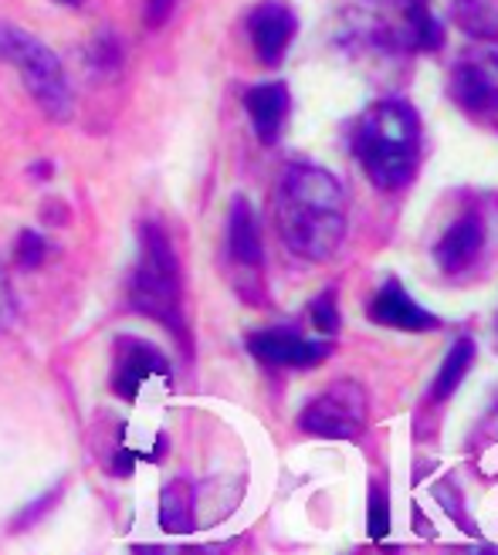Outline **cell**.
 <instances>
[{"label":"cell","instance_id":"6da1fadb","mask_svg":"<svg viewBox=\"0 0 498 555\" xmlns=\"http://www.w3.org/2000/svg\"><path fill=\"white\" fill-rule=\"evenodd\" d=\"M274 224L289 251L329 261L346 241V193L322 166L292 163L274 190Z\"/></svg>","mask_w":498,"mask_h":555},{"label":"cell","instance_id":"7a4b0ae2","mask_svg":"<svg viewBox=\"0 0 498 555\" xmlns=\"http://www.w3.org/2000/svg\"><path fill=\"white\" fill-rule=\"evenodd\" d=\"M353 153L380 190H400L421 163V122L407 102L370 105L353 132Z\"/></svg>","mask_w":498,"mask_h":555},{"label":"cell","instance_id":"3957f363","mask_svg":"<svg viewBox=\"0 0 498 555\" xmlns=\"http://www.w3.org/2000/svg\"><path fill=\"white\" fill-rule=\"evenodd\" d=\"M136 312H143L156 319L159 325L174 328L183 339V309H180V268L174 258L170 241L163 237L156 224H146L143 231V258L140 271L132 278V292H129Z\"/></svg>","mask_w":498,"mask_h":555},{"label":"cell","instance_id":"277c9868","mask_svg":"<svg viewBox=\"0 0 498 555\" xmlns=\"http://www.w3.org/2000/svg\"><path fill=\"white\" fill-rule=\"evenodd\" d=\"M0 59L17 68L24 89L44 108L51 119H68L72 95L62 72V62L54 59L51 48L14 24H0Z\"/></svg>","mask_w":498,"mask_h":555},{"label":"cell","instance_id":"5b68a950","mask_svg":"<svg viewBox=\"0 0 498 555\" xmlns=\"http://www.w3.org/2000/svg\"><path fill=\"white\" fill-rule=\"evenodd\" d=\"M367 11V35L391 51H434L440 24L427 0H359Z\"/></svg>","mask_w":498,"mask_h":555},{"label":"cell","instance_id":"8992f818","mask_svg":"<svg viewBox=\"0 0 498 555\" xmlns=\"http://www.w3.org/2000/svg\"><path fill=\"white\" fill-rule=\"evenodd\" d=\"M367 393L359 383H332L322 397H316L302 410V430L329 437V440H353L367 424Z\"/></svg>","mask_w":498,"mask_h":555},{"label":"cell","instance_id":"52a82bcc","mask_svg":"<svg viewBox=\"0 0 498 555\" xmlns=\"http://www.w3.org/2000/svg\"><path fill=\"white\" fill-rule=\"evenodd\" d=\"M485 48L464 54L451 68V95L472 116L498 113V48Z\"/></svg>","mask_w":498,"mask_h":555},{"label":"cell","instance_id":"ba28073f","mask_svg":"<svg viewBox=\"0 0 498 555\" xmlns=\"http://www.w3.org/2000/svg\"><path fill=\"white\" fill-rule=\"evenodd\" d=\"M488 244V228L478 210H464L458 220H451L448 231L434 244V261L445 274H464L472 268Z\"/></svg>","mask_w":498,"mask_h":555},{"label":"cell","instance_id":"9c48e42d","mask_svg":"<svg viewBox=\"0 0 498 555\" xmlns=\"http://www.w3.org/2000/svg\"><path fill=\"white\" fill-rule=\"evenodd\" d=\"M247 349L265 366H289V370H306V366H316L329 356V343H319V339H306L298 336L292 328H265V332H255L252 339H247Z\"/></svg>","mask_w":498,"mask_h":555},{"label":"cell","instance_id":"30bf717a","mask_svg":"<svg viewBox=\"0 0 498 555\" xmlns=\"http://www.w3.org/2000/svg\"><path fill=\"white\" fill-rule=\"evenodd\" d=\"M247 35H252L255 54L265 65H274L289 51L295 38V14L289 4L268 0V4L255 8V14L247 17Z\"/></svg>","mask_w":498,"mask_h":555},{"label":"cell","instance_id":"8fae6325","mask_svg":"<svg viewBox=\"0 0 498 555\" xmlns=\"http://www.w3.org/2000/svg\"><path fill=\"white\" fill-rule=\"evenodd\" d=\"M370 319L386 325V328H400V332H431L437 328V319L418 305L400 282H386L373 301H370Z\"/></svg>","mask_w":498,"mask_h":555},{"label":"cell","instance_id":"7c38bea8","mask_svg":"<svg viewBox=\"0 0 498 555\" xmlns=\"http://www.w3.org/2000/svg\"><path fill=\"white\" fill-rule=\"evenodd\" d=\"M244 105H247V116H252V126H255L261 143H274L282 126H285V116H289V89L282 86V81L258 86V89L247 92Z\"/></svg>","mask_w":498,"mask_h":555},{"label":"cell","instance_id":"4fadbf2b","mask_svg":"<svg viewBox=\"0 0 498 555\" xmlns=\"http://www.w3.org/2000/svg\"><path fill=\"white\" fill-rule=\"evenodd\" d=\"M228 251L241 268H261L265 251H261V234H258V220L255 210L244 197L234 201L231 220H228Z\"/></svg>","mask_w":498,"mask_h":555},{"label":"cell","instance_id":"5bb4252c","mask_svg":"<svg viewBox=\"0 0 498 555\" xmlns=\"http://www.w3.org/2000/svg\"><path fill=\"white\" fill-rule=\"evenodd\" d=\"M153 373H166V363H163V356L146 346V343H126L119 349V366H116V390L132 400L136 390L146 383V376Z\"/></svg>","mask_w":498,"mask_h":555},{"label":"cell","instance_id":"9a60e30c","mask_svg":"<svg viewBox=\"0 0 498 555\" xmlns=\"http://www.w3.org/2000/svg\"><path fill=\"white\" fill-rule=\"evenodd\" d=\"M455 17L475 41H498V0H455Z\"/></svg>","mask_w":498,"mask_h":555},{"label":"cell","instance_id":"2e32d148","mask_svg":"<svg viewBox=\"0 0 498 555\" xmlns=\"http://www.w3.org/2000/svg\"><path fill=\"white\" fill-rule=\"evenodd\" d=\"M159 521H163V532H170V535H187L193 529V498L183 481L163 488Z\"/></svg>","mask_w":498,"mask_h":555},{"label":"cell","instance_id":"e0dca14e","mask_svg":"<svg viewBox=\"0 0 498 555\" xmlns=\"http://www.w3.org/2000/svg\"><path fill=\"white\" fill-rule=\"evenodd\" d=\"M472 359H475V343L472 339H458L455 346H451V352L445 356V363H440V370H437V379H434V400H448L458 386H461V379H464V373L472 370Z\"/></svg>","mask_w":498,"mask_h":555},{"label":"cell","instance_id":"ac0fdd59","mask_svg":"<svg viewBox=\"0 0 498 555\" xmlns=\"http://www.w3.org/2000/svg\"><path fill=\"white\" fill-rule=\"evenodd\" d=\"M312 322H316V332H322V336H332V332L340 328L336 292H322V295L312 301Z\"/></svg>","mask_w":498,"mask_h":555},{"label":"cell","instance_id":"d6986e66","mask_svg":"<svg viewBox=\"0 0 498 555\" xmlns=\"http://www.w3.org/2000/svg\"><path fill=\"white\" fill-rule=\"evenodd\" d=\"M44 251H48V244H44V237L38 231H24L17 237V261L24 268H38L44 261Z\"/></svg>","mask_w":498,"mask_h":555},{"label":"cell","instance_id":"ffe728a7","mask_svg":"<svg viewBox=\"0 0 498 555\" xmlns=\"http://www.w3.org/2000/svg\"><path fill=\"white\" fill-rule=\"evenodd\" d=\"M386 525H391V515H386V498H383L380 488H373V494H370V535L383 539Z\"/></svg>","mask_w":498,"mask_h":555},{"label":"cell","instance_id":"44dd1931","mask_svg":"<svg viewBox=\"0 0 498 555\" xmlns=\"http://www.w3.org/2000/svg\"><path fill=\"white\" fill-rule=\"evenodd\" d=\"M14 322V295H11V285H8V274H4V264H0V332Z\"/></svg>","mask_w":498,"mask_h":555},{"label":"cell","instance_id":"7402d4cb","mask_svg":"<svg viewBox=\"0 0 498 555\" xmlns=\"http://www.w3.org/2000/svg\"><path fill=\"white\" fill-rule=\"evenodd\" d=\"M174 4H177V0H146V24L159 27L166 17L174 14Z\"/></svg>","mask_w":498,"mask_h":555},{"label":"cell","instance_id":"603a6c76","mask_svg":"<svg viewBox=\"0 0 498 555\" xmlns=\"http://www.w3.org/2000/svg\"><path fill=\"white\" fill-rule=\"evenodd\" d=\"M482 434H488L491 440H498V397H495L491 410L485 413V424H482Z\"/></svg>","mask_w":498,"mask_h":555},{"label":"cell","instance_id":"cb8c5ba5","mask_svg":"<svg viewBox=\"0 0 498 555\" xmlns=\"http://www.w3.org/2000/svg\"><path fill=\"white\" fill-rule=\"evenodd\" d=\"M59 4H78V0H59Z\"/></svg>","mask_w":498,"mask_h":555}]
</instances>
